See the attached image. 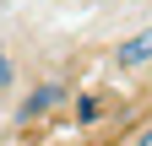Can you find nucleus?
I'll return each mask as SVG.
<instances>
[{
  "label": "nucleus",
  "mask_w": 152,
  "mask_h": 146,
  "mask_svg": "<svg viewBox=\"0 0 152 146\" xmlns=\"http://www.w3.org/2000/svg\"><path fill=\"white\" fill-rule=\"evenodd\" d=\"M114 65H120V70H141V65H152V27H147V33H130V38H120Z\"/></svg>",
  "instance_id": "f03ea898"
},
{
  "label": "nucleus",
  "mask_w": 152,
  "mask_h": 146,
  "mask_svg": "<svg viewBox=\"0 0 152 146\" xmlns=\"http://www.w3.org/2000/svg\"><path fill=\"white\" fill-rule=\"evenodd\" d=\"M11 81H16V65H11V54H6V49H0V92H6V87H11Z\"/></svg>",
  "instance_id": "20e7f679"
},
{
  "label": "nucleus",
  "mask_w": 152,
  "mask_h": 146,
  "mask_svg": "<svg viewBox=\"0 0 152 146\" xmlns=\"http://www.w3.org/2000/svg\"><path fill=\"white\" fill-rule=\"evenodd\" d=\"M125 146H152V119H141V124H136V130H130V135H125Z\"/></svg>",
  "instance_id": "7ed1b4c3"
},
{
  "label": "nucleus",
  "mask_w": 152,
  "mask_h": 146,
  "mask_svg": "<svg viewBox=\"0 0 152 146\" xmlns=\"http://www.w3.org/2000/svg\"><path fill=\"white\" fill-rule=\"evenodd\" d=\"M60 103H65V87H60V81H44V87H33V92L22 98L16 119H22V124H33V119H44L49 108H60Z\"/></svg>",
  "instance_id": "f257e3e1"
}]
</instances>
